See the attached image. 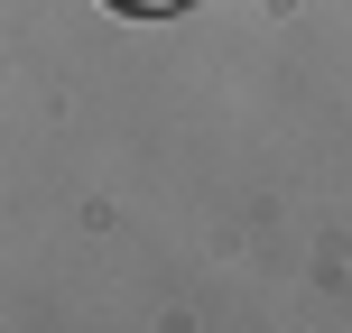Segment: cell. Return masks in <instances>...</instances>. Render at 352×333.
<instances>
[{
  "mask_svg": "<svg viewBox=\"0 0 352 333\" xmlns=\"http://www.w3.org/2000/svg\"><path fill=\"white\" fill-rule=\"evenodd\" d=\"M111 10H130V19H167V10H186V0H111Z\"/></svg>",
  "mask_w": 352,
  "mask_h": 333,
  "instance_id": "1",
  "label": "cell"
}]
</instances>
